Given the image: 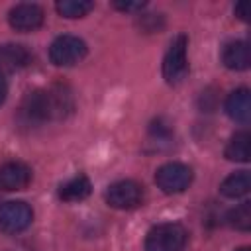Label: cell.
Segmentation results:
<instances>
[{"mask_svg": "<svg viewBox=\"0 0 251 251\" xmlns=\"http://www.w3.org/2000/svg\"><path fill=\"white\" fill-rule=\"evenodd\" d=\"M104 198H106V204L116 208V210H133V208L143 204L145 190L139 182H135L131 178H126V180L112 182L106 188Z\"/></svg>", "mask_w": 251, "mask_h": 251, "instance_id": "3957f363", "label": "cell"}, {"mask_svg": "<svg viewBox=\"0 0 251 251\" xmlns=\"http://www.w3.org/2000/svg\"><path fill=\"white\" fill-rule=\"evenodd\" d=\"M47 96V106H49V120H65L73 110H75V96L73 90L63 84L55 82L49 88H45Z\"/></svg>", "mask_w": 251, "mask_h": 251, "instance_id": "ba28073f", "label": "cell"}, {"mask_svg": "<svg viewBox=\"0 0 251 251\" xmlns=\"http://www.w3.org/2000/svg\"><path fill=\"white\" fill-rule=\"evenodd\" d=\"M188 37L186 35H176L165 57H163V78L169 82V84H180L186 75H188Z\"/></svg>", "mask_w": 251, "mask_h": 251, "instance_id": "7a4b0ae2", "label": "cell"}, {"mask_svg": "<svg viewBox=\"0 0 251 251\" xmlns=\"http://www.w3.org/2000/svg\"><path fill=\"white\" fill-rule=\"evenodd\" d=\"M226 159L229 161H237V163H247L249 161V131H237L229 137L226 151H224Z\"/></svg>", "mask_w": 251, "mask_h": 251, "instance_id": "2e32d148", "label": "cell"}, {"mask_svg": "<svg viewBox=\"0 0 251 251\" xmlns=\"http://www.w3.org/2000/svg\"><path fill=\"white\" fill-rule=\"evenodd\" d=\"M249 186H251L249 173L247 171H237V173H231L229 176L224 178V182L220 184V192L226 198H239V196L249 192Z\"/></svg>", "mask_w": 251, "mask_h": 251, "instance_id": "9a60e30c", "label": "cell"}, {"mask_svg": "<svg viewBox=\"0 0 251 251\" xmlns=\"http://www.w3.org/2000/svg\"><path fill=\"white\" fill-rule=\"evenodd\" d=\"M20 114L25 120V124L51 122L49 120V106H47L45 88H37V90L25 94V98L22 100V106H20Z\"/></svg>", "mask_w": 251, "mask_h": 251, "instance_id": "30bf717a", "label": "cell"}, {"mask_svg": "<svg viewBox=\"0 0 251 251\" xmlns=\"http://www.w3.org/2000/svg\"><path fill=\"white\" fill-rule=\"evenodd\" d=\"M31 63V53L22 43H4L0 45V75L16 73Z\"/></svg>", "mask_w": 251, "mask_h": 251, "instance_id": "8fae6325", "label": "cell"}, {"mask_svg": "<svg viewBox=\"0 0 251 251\" xmlns=\"http://www.w3.org/2000/svg\"><path fill=\"white\" fill-rule=\"evenodd\" d=\"M31 182V169L22 161H8L0 165V190L16 192L27 188Z\"/></svg>", "mask_w": 251, "mask_h": 251, "instance_id": "9c48e42d", "label": "cell"}, {"mask_svg": "<svg viewBox=\"0 0 251 251\" xmlns=\"http://www.w3.org/2000/svg\"><path fill=\"white\" fill-rule=\"evenodd\" d=\"M33 210L24 200H10L0 204V231L16 235L25 231L31 226Z\"/></svg>", "mask_w": 251, "mask_h": 251, "instance_id": "8992f818", "label": "cell"}, {"mask_svg": "<svg viewBox=\"0 0 251 251\" xmlns=\"http://www.w3.org/2000/svg\"><path fill=\"white\" fill-rule=\"evenodd\" d=\"M6 94H8V84H6V80H4V76L0 75V104L6 100Z\"/></svg>", "mask_w": 251, "mask_h": 251, "instance_id": "ffe728a7", "label": "cell"}, {"mask_svg": "<svg viewBox=\"0 0 251 251\" xmlns=\"http://www.w3.org/2000/svg\"><path fill=\"white\" fill-rule=\"evenodd\" d=\"M235 251H251L249 247H239V249H235Z\"/></svg>", "mask_w": 251, "mask_h": 251, "instance_id": "7402d4cb", "label": "cell"}, {"mask_svg": "<svg viewBox=\"0 0 251 251\" xmlns=\"http://www.w3.org/2000/svg\"><path fill=\"white\" fill-rule=\"evenodd\" d=\"M233 12H235V16H237L239 20H245V16H247V14H245V4H237Z\"/></svg>", "mask_w": 251, "mask_h": 251, "instance_id": "44dd1931", "label": "cell"}, {"mask_svg": "<svg viewBox=\"0 0 251 251\" xmlns=\"http://www.w3.org/2000/svg\"><path fill=\"white\" fill-rule=\"evenodd\" d=\"M88 53L86 43L76 35H59L49 47V59L57 67H73Z\"/></svg>", "mask_w": 251, "mask_h": 251, "instance_id": "5b68a950", "label": "cell"}, {"mask_svg": "<svg viewBox=\"0 0 251 251\" xmlns=\"http://www.w3.org/2000/svg\"><path fill=\"white\" fill-rule=\"evenodd\" d=\"M55 10L63 18H82L90 10H94V2L88 0H61L55 4Z\"/></svg>", "mask_w": 251, "mask_h": 251, "instance_id": "e0dca14e", "label": "cell"}, {"mask_svg": "<svg viewBox=\"0 0 251 251\" xmlns=\"http://www.w3.org/2000/svg\"><path fill=\"white\" fill-rule=\"evenodd\" d=\"M43 8L39 4L33 2H22L16 4L10 12H8V24L12 25V29L22 31V33H29L35 31L43 25Z\"/></svg>", "mask_w": 251, "mask_h": 251, "instance_id": "52a82bcc", "label": "cell"}, {"mask_svg": "<svg viewBox=\"0 0 251 251\" xmlns=\"http://www.w3.org/2000/svg\"><path fill=\"white\" fill-rule=\"evenodd\" d=\"M222 61L231 71H247L249 69V63H251L247 41L237 39V41L226 43V47L222 51Z\"/></svg>", "mask_w": 251, "mask_h": 251, "instance_id": "4fadbf2b", "label": "cell"}, {"mask_svg": "<svg viewBox=\"0 0 251 251\" xmlns=\"http://www.w3.org/2000/svg\"><path fill=\"white\" fill-rule=\"evenodd\" d=\"M188 233L184 226L176 222H165L153 226L145 235V251H182L186 247Z\"/></svg>", "mask_w": 251, "mask_h": 251, "instance_id": "6da1fadb", "label": "cell"}, {"mask_svg": "<svg viewBox=\"0 0 251 251\" xmlns=\"http://www.w3.org/2000/svg\"><path fill=\"white\" fill-rule=\"evenodd\" d=\"M112 6L120 12H141L145 8V2H114Z\"/></svg>", "mask_w": 251, "mask_h": 251, "instance_id": "d6986e66", "label": "cell"}, {"mask_svg": "<svg viewBox=\"0 0 251 251\" xmlns=\"http://www.w3.org/2000/svg\"><path fill=\"white\" fill-rule=\"evenodd\" d=\"M192 176H194V173L188 165L178 163V161H171V163H165L157 169L155 182L165 194H178L190 186Z\"/></svg>", "mask_w": 251, "mask_h": 251, "instance_id": "277c9868", "label": "cell"}, {"mask_svg": "<svg viewBox=\"0 0 251 251\" xmlns=\"http://www.w3.org/2000/svg\"><path fill=\"white\" fill-rule=\"evenodd\" d=\"M227 224L239 231H249L251 227V202H241L235 208H231L226 216Z\"/></svg>", "mask_w": 251, "mask_h": 251, "instance_id": "ac0fdd59", "label": "cell"}, {"mask_svg": "<svg viewBox=\"0 0 251 251\" xmlns=\"http://www.w3.org/2000/svg\"><path fill=\"white\" fill-rule=\"evenodd\" d=\"M226 112L233 122L239 124H247L249 116H251V98H249V90L245 86L235 88L227 100H226Z\"/></svg>", "mask_w": 251, "mask_h": 251, "instance_id": "7c38bea8", "label": "cell"}, {"mask_svg": "<svg viewBox=\"0 0 251 251\" xmlns=\"http://www.w3.org/2000/svg\"><path fill=\"white\" fill-rule=\"evenodd\" d=\"M90 192H92V184L86 175H76L59 186V198L63 202H80L88 198Z\"/></svg>", "mask_w": 251, "mask_h": 251, "instance_id": "5bb4252c", "label": "cell"}]
</instances>
